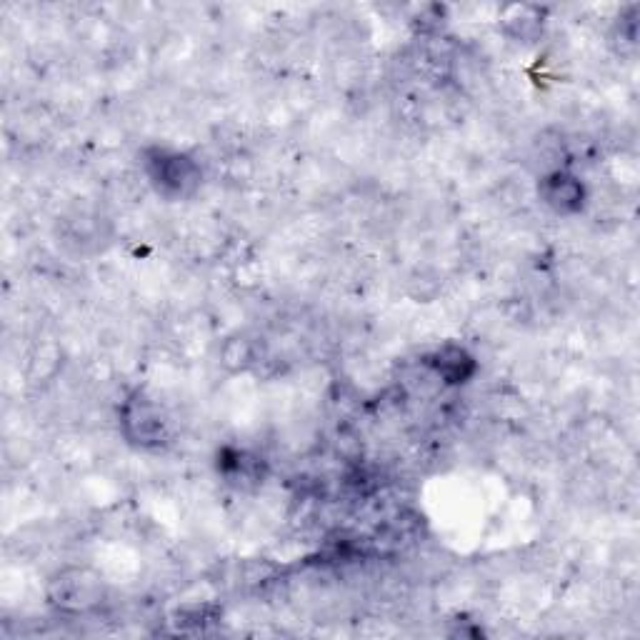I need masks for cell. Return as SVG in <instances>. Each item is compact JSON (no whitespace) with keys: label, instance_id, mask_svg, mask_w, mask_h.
Listing matches in <instances>:
<instances>
[{"label":"cell","instance_id":"6da1fadb","mask_svg":"<svg viewBox=\"0 0 640 640\" xmlns=\"http://www.w3.org/2000/svg\"><path fill=\"white\" fill-rule=\"evenodd\" d=\"M148 168L150 178H153L155 183H158V188L165 190V193L183 195L200 180L198 168H195L185 155L178 153H163V150H158L155 158L148 163Z\"/></svg>","mask_w":640,"mask_h":640},{"label":"cell","instance_id":"7a4b0ae2","mask_svg":"<svg viewBox=\"0 0 640 640\" xmlns=\"http://www.w3.org/2000/svg\"><path fill=\"white\" fill-rule=\"evenodd\" d=\"M540 195L555 213H575L583 205L585 190L578 178L568 173H550L540 180Z\"/></svg>","mask_w":640,"mask_h":640},{"label":"cell","instance_id":"3957f363","mask_svg":"<svg viewBox=\"0 0 640 640\" xmlns=\"http://www.w3.org/2000/svg\"><path fill=\"white\" fill-rule=\"evenodd\" d=\"M433 365L438 375H443L448 383H463V378L473 373V358L463 348H455V345L438 350L433 355Z\"/></svg>","mask_w":640,"mask_h":640},{"label":"cell","instance_id":"277c9868","mask_svg":"<svg viewBox=\"0 0 640 640\" xmlns=\"http://www.w3.org/2000/svg\"><path fill=\"white\" fill-rule=\"evenodd\" d=\"M150 405L145 403H133L125 408V428H138L135 438L140 443H150V440H158L163 435V423H160L158 415H150Z\"/></svg>","mask_w":640,"mask_h":640}]
</instances>
